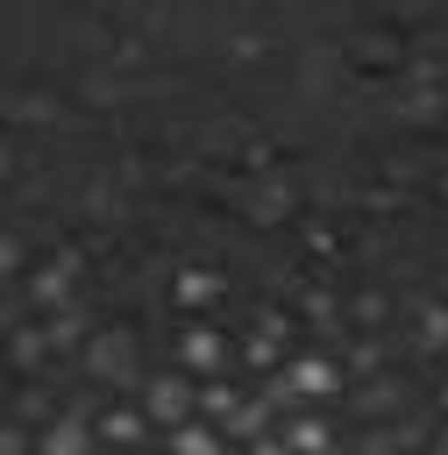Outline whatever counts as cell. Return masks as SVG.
Listing matches in <instances>:
<instances>
[{
	"instance_id": "obj_3",
	"label": "cell",
	"mask_w": 448,
	"mask_h": 455,
	"mask_svg": "<svg viewBox=\"0 0 448 455\" xmlns=\"http://www.w3.org/2000/svg\"><path fill=\"white\" fill-rule=\"evenodd\" d=\"M85 363H92V377H114V384H135V341H128V334H92V348H85Z\"/></svg>"
},
{
	"instance_id": "obj_10",
	"label": "cell",
	"mask_w": 448,
	"mask_h": 455,
	"mask_svg": "<svg viewBox=\"0 0 448 455\" xmlns=\"http://www.w3.org/2000/svg\"><path fill=\"white\" fill-rule=\"evenodd\" d=\"M7 355H14L21 370H36V363L50 355V341H43V327H14V341H7Z\"/></svg>"
},
{
	"instance_id": "obj_20",
	"label": "cell",
	"mask_w": 448,
	"mask_h": 455,
	"mask_svg": "<svg viewBox=\"0 0 448 455\" xmlns=\"http://www.w3.org/2000/svg\"><path fill=\"white\" fill-rule=\"evenodd\" d=\"M249 455H292V448H284V441H256Z\"/></svg>"
},
{
	"instance_id": "obj_18",
	"label": "cell",
	"mask_w": 448,
	"mask_h": 455,
	"mask_svg": "<svg viewBox=\"0 0 448 455\" xmlns=\"http://www.w3.org/2000/svg\"><path fill=\"white\" fill-rule=\"evenodd\" d=\"M14 263H21V242H14V235H0V277H7Z\"/></svg>"
},
{
	"instance_id": "obj_15",
	"label": "cell",
	"mask_w": 448,
	"mask_h": 455,
	"mask_svg": "<svg viewBox=\"0 0 448 455\" xmlns=\"http://www.w3.org/2000/svg\"><path fill=\"white\" fill-rule=\"evenodd\" d=\"M199 405H206L213 419H228V412H235V391H228V384H206V391H199Z\"/></svg>"
},
{
	"instance_id": "obj_5",
	"label": "cell",
	"mask_w": 448,
	"mask_h": 455,
	"mask_svg": "<svg viewBox=\"0 0 448 455\" xmlns=\"http://www.w3.org/2000/svg\"><path fill=\"white\" fill-rule=\"evenodd\" d=\"M178 355H185L192 370H220V363H228V341H220V327H185Z\"/></svg>"
},
{
	"instance_id": "obj_4",
	"label": "cell",
	"mask_w": 448,
	"mask_h": 455,
	"mask_svg": "<svg viewBox=\"0 0 448 455\" xmlns=\"http://www.w3.org/2000/svg\"><path fill=\"white\" fill-rule=\"evenodd\" d=\"M142 412H149L156 427H185V412H192V384H185V377H156Z\"/></svg>"
},
{
	"instance_id": "obj_13",
	"label": "cell",
	"mask_w": 448,
	"mask_h": 455,
	"mask_svg": "<svg viewBox=\"0 0 448 455\" xmlns=\"http://www.w3.org/2000/svg\"><path fill=\"white\" fill-rule=\"evenodd\" d=\"M142 419H149V412H107V419H100V434H107V441H121V448H128V441H135V434H142Z\"/></svg>"
},
{
	"instance_id": "obj_16",
	"label": "cell",
	"mask_w": 448,
	"mask_h": 455,
	"mask_svg": "<svg viewBox=\"0 0 448 455\" xmlns=\"http://www.w3.org/2000/svg\"><path fill=\"white\" fill-rule=\"evenodd\" d=\"M434 114H441L434 92H412V100H405V121H434Z\"/></svg>"
},
{
	"instance_id": "obj_11",
	"label": "cell",
	"mask_w": 448,
	"mask_h": 455,
	"mask_svg": "<svg viewBox=\"0 0 448 455\" xmlns=\"http://www.w3.org/2000/svg\"><path fill=\"white\" fill-rule=\"evenodd\" d=\"M284 448H292V455H327V427H320V419H292Z\"/></svg>"
},
{
	"instance_id": "obj_2",
	"label": "cell",
	"mask_w": 448,
	"mask_h": 455,
	"mask_svg": "<svg viewBox=\"0 0 448 455\" xmlns=\"http://www.w3.org/2000/svg\"><path fill=\"white\" fill-rule=\"evenodd\" d=\"M277 377H284L292 398H327V391H341V370H334L327 355H292Z\"/></svg>"
},
{
	"instance_id": "obj_21",
	"label": "cell",
	"mask_w": 448,
	"mask_h": 455,
	"mask_svg": "<svg viewBox=\"0 0 448 455\" xmlns=\"http://www.w3.org/2000/svg\"><path fill=\"white\" fill-rule=\"evenodd\" d=\"M441 405H448V391H441Z\"/></svg>"
},
{
	"instance_id": "obj_17",
	"label": "cell",
	"mask_w": 448,
	"mask_h": 455,
	"mask_svg": "<svg viewBox=\"0 0 448 455\" xmlns=\"http://www.w3.org/2000/svg\"><path fill=\"white\" fill-rule=\"evenodd\" d=\"M249 363H263V370H270V363H277V334H270V327H263V334H256V341H249Z\"/></svg>"
},
{
	"instance_id": "obj_7",
	"label": "cell",
	"mask_w": 448,
	"mask_h": 455,
	"mask_svg": "<svg viewBox=\"0 0 448 455\" xmlns=\"http://www.w3.org/2000/svg\"><path fill=\"white\" fill-rule=\"evenodd\" d=\"M270 398H235V412H228V427L242 434V441H263V427H270Z\"/></svg>"
},
{
	"instance_id": "obj_6",
	"label": "cell",
	"mask_w": 448,
	"mask_h": 455,
	"mask_svg": "<svg viewBox=\"0 0 448 455\" xmlns=\"http://www.w3.org/2000/svg\"><path fill=\"white\" fill-rule=\"evenodd\" d=\"M43 455H85V419L78 412H57L50 434H43Z\"/></svg>"
},
{
	"instance_id": "obj_14",
	"label": "cell",
	"mask_w": 448,
	"mask_h": 455,
	"mask_svg": "<svg viewBox=\"0 0 448 455\" xmlns=\"http://www.w3.org/2000/svg\"><path fill=\"white\" fill-rule=\"evenodd\" d=\"M420 334H427L420 348H448V306H427L420 313Z\"/></svg>"
},
{
	"instance_id": "obj_19",
	"label": "cell",
	"mask_w": 448,
	"mask_h": 455,
	"mask_svg": "<svg viewBox=\"0 0 448 455\" xmlns=\"http://www.w3.org/2000/svg\"><path fill=\"white\" fill-rule=\"evenodd\" d=\"M0 455H21V427H0Z\"/></svg>"
},
{
	"instance_id": "obj_8",
	"label": "cell",
	"mask_w": 448,
	"mask_h": 455,
	"mask_svg": "<svg viewBox=\"0 0 448 455\" xmlns=\"http://www.w3.org/2000/svg\"><path fill=\"white\" fill-rule=\"evenodd\" d=\"M213 299H220L213 270H178V306H213Z\"/></svg>"
},
{
	"instance_id": "obj_1",
	"label": "cell",
	"mask_w": 448,
	"mask_h": 455,
	"mask_svg": "<svg viewBox=\"0 0 448 455\" xmlns=\"http://www.w3.org/2000/svg\"><path fill=\"white\" fill-rule=\"evenodd\" d=\"M71 277H78V256L71 249H57L36 277H28V299L43 306V313H57V306H71Z\"/></svg>"
},
{
	"instance_id": "obj_9",
	"label": "cell",
	"mask_w": 448,
	"mask_h": 455,
	"mask_svg": "<svg viewBox=\"0 0 448 455\" xmlns=\"http://www.w3.org/2000/svg\"><path fill=\"white\" fill-rule=\"evenodd\" d=\"M43 341H50V348L85 341V313H78V306H57V313H50V327H43Z\"/></svg>"
},
{
	"instance_id": "obj_12",
	"label": "cell",
	"mask_w": 448,
	"mask_h": 455,
	"mask_svg": "<svg viewBox=\"0 0 448 455\" xmlns=\"http://www.w3.org/2000/svg\"><path fill=\"white\" fill-rule=\"evenodd\" d=\"M171 448H178V455H220V434H213V427H178Z\"/></svg>"
}]
</instances>
